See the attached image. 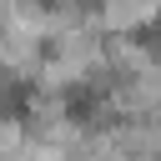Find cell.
Instances as JSON below:
<instances>
[{
  "mask_svg": "<svg viewBox=\"0 0 161 161\" xmlns=\"http://www.w3.org/2000/svg\"><path fill=\"white\" fill-rule=\"evenodd\" d=\"M101 101H106V91H96V86H75V91L65 96V111H70L75 121H96Z\"/></svg>",
  "mask_w": 161,
  "mask_h": 161,
  "instance_id": "obj_1",
  "label": "cell"
},
{
  "mask_svg": "<svg viewBox=\"0 0 161 161\" xmlns=\"http://www.w3.org/2000/svg\"><path fill=\"white\" fill-rule=\"evenodd\" d=\"M136 40H141V50H151V55L161 60V15H156V20H146V25L136 30Z\"/></svg>",
  "mask_w": 161,
  "mask_h": 161,
  "instance_id": "obj_2",
  "label": "cell"
},
{
  "mask_svg": "<svg viewBox=\"0 0 161 161\" xmlns=\"http://www.w3.org/2000/svg\"><path fill=\"white\" fill-rule=\"evenodd\" d=\"M25 101H30V86H25V80H10V116H15V121L25 116Z\"/></svg>",
  "mask_w": 161,
  "mask_h": 161,
  "instance_id": "obj_3",
  "label": "cell"
}]
</instances>
